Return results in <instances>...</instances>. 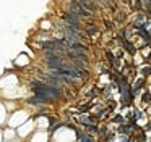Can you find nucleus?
<instances>
[{
	"mask_svg": "<svg viewBox=\"0 0 151 142\" xmlns=\"http://www.w3.org/2000/svg\"><path fill=\"white\" fill-rule=\"evenodd\" d=\"M78 2L81 3L83 8H86L88 11H94V10H96V5L91 2V0H78Z\"/></svg>",
	"mask_w": 151,
	"mask_h": 142,
	"instance_id": "obj_1",
	"label": "nucleus"
},
{
	"mask_svg": "<svg viewBox=\"0 0 151 142\" xmlns=\"http://www.w3.org/2000/svg\"><path fill=\"white\" fill-rule=\"evenodd\" d=\"M86 34H89V36H94V34H98V28H96L94 24H89L88 28H86Z\"/></svg>",
	"mask_w": 151,
	"mask_h": 142,
	"instance_id": "obj_2",
	"label": "nucleus"
}]
</instances>
